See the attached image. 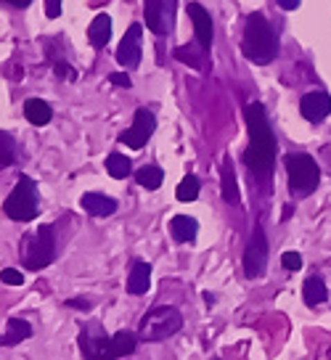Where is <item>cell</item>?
<instances>
[{
  "label": "cell",
  "mask_w": 331,
  "mask_h": 360,
  "mask_svg": "<svg viewBox=\"0 0 331 360\" xmlns=\"http://www.w3.org/2000/svg\"><path fill=\"white\" fill-rule=\"evenodd\" d=\"M249 127V146L244 151V162L257 175H268L276 165V135L268 122V111L262 104H249L244 109Z\"/></svg>",
  "instance_id": "1"
},
{
  "label": "cell",
  "mask_w": 331,
  "mask_h": 360,
  "mask_svg": "<svg viewBox=\"0 0 331 360\" xmlns=\"http://www.w3.org/2000/svg\"><path fill=\"white\" fill-rule=\"evenodd\" d=\"M141 345L138 331H117V334H106L98 323H88L80 329L77 347L82 360H120L133 355Z\"/></svg>",
  "instance_id": "2"
},
{
  "label": "cell",
  "mask_w": 331,
  "mask_h": 360,
  "mask_svg": "<svg viewBox=\"0 0 331 360\" xmlns=\"http://www.w3.org/2000/svg\"><path fill=\"white\" fill-rule=\"evenodd\" d=\"M278 51H281V43H278V35L271 27V21L260 11L247 16L244 37H241V53L257 66H265V64L278 59Z\"/></svg>",
  "instance_id": "3"
},
{
  "label": "cell",
  "mask_w": 331,
  "mask_h": 360,
  "mask_svg": "<svg viewBox=\"0 0 331 360\" xmlns=\"http://www.w3.org/2000/svg\"><path fill=\"white\" fill-rule=\"evenodd\" d=\"M56 228L53 225H40L30 233H24L19 241V260L27 270H43L48 268L56 255H59V246H56Z\"/></svg>",
  "instance_id": "4"
},
{
  "label": "cell",
  "mask_w": 331,
  "mask_h": 360,
  "mask_svg": "<svg viewBox=\"0 0 331 360\" xmlns=\"http://www.w3.org/2000/svg\"><path fill=\"white\" fill-rule=\"evenodd\" d=\"M183 329V315L178 307L172 305H154L151 310L143 313L138 321V336L146 345H156V342H167L172 339L178 331Z\"/></svg>",
  "instance_id": "5"
},
{
  "label": "cell",
  "mask_w": 331,
  "mask_h": 360,
  "mask_svg": "<svg viewBox=\"0 0 331 360\" xmlns=\"http://www.w3.org/2000/svg\"><path fill=\"white\" fill-rule=\"evenodd\" d=\"M6 217H11L16 223H32L40 217V204H37V180L30 175H19L16 178L14 191L3 201Z\"/></svg>",
  "instance_id": "6"
},
{
  "label": "cell",
  "mask_w": 331,
  "mask_h": 360,
  "mask_svg": "<svg viewBox=\"0 0 331 360\" xmlns=\"http://www.w3.org/2000/svg\"><path fill=\"white\" fill-rule=\"evenodd\" d=\"M286 162V175H289V188L292 194H310L321 183V170L310 154H289Z\"/></svg>",
  "instance_id": "7"
},
{
  "label": "cell",
  "mask_w": 331,
  "mask_h": 360,
  "mask_svg": "<svg viewBox=\"0 0 331 360\" xmlns=\"http://www.w3.org/2000/svg\"><path fill=\"white\" fill-rule=\"evenodd\" d=\"M268 252H271V244H268V236H265V228L257 223L255 231H252V239H249L247 249H244V276H247V278L265 276Z\"/></svg>",
  "instance_id": "8"
},
{
  "label": "cell",
  "mask_w": 331,
  "mask_h": 360,
  "mask_svg": "<svg viewBox=\"0 0 331 360\" xmlns=\"http://www.w3.org/2000/svg\"><path fill=\"white\" fill-rule=\"evenodd\" d=\"M175 8L178 0H143V16H146V27L156 37L170 35L175 24Z\"/></svg>",
  "instance_id": "9"
},
{
  "label": "cell",
  "mask_w": 331,
  "mask_h": 360,
  "mask_svg": "<svg viewBox=\"0 0 331 360\" xmlns=\"http://www.w3.org/2000/svg\"><path fill=\"white\" fill-rule=\"evenodd\" d=\"M154 130H156V117H154V111L146 109V106H141L136 111V117H133V125L120 133V141L127 146V149L141 151L146 143H149V138L154 135Z\"/></svg>",
  "instance_id": "10"
},
{
  "label": "cell",
  "mask_w": 331,
  "mask_h": 360,
  "mask_svg": "<svg viewBox=\"0 0 331 360\" xmlns=\"http://www.w3.org/2000/svg\"><path fill=\"white\" fill-rule=\"evenodd\" d=\"M141 59H143V24L133 21L125 32L122 43L117 45V61H120V66L133 72L141 66Z\"/></svg>",
  "instance_id": "11"
},
{
  "label": "cell",
  "mask_w": 331,
  "mask_h": 360,
  "mask_svg": "<svg viewBox=\"0 0 331 360\" xmlns=\"http://www.w3.org/2000/svg\"><path fill=\"white\" fill-rule=\"evenodd\" d=\"M188 19L194 21V35L196 43L204 53H210L212 40H215V24H212L210 11L202 6V3H188Z\"/></svg>",
  "instance_id": "12"
},
{
  "label": "cell",
  "mask_w": 331,
  "mask_h": 360,
  "mask_svg": "<svg viewBox=\"0 0 331 360\" xmlns=\"http://www.w3.org/2000/svg\"><path fill=\"white\" fill-rule=\"evenodd\" d=\"M300 111L307 122H316V125L318 122H323L331 111V96L329 93H323V90H310V93H305L300 101Z\"/></svg>",
  "instance_id": "13"
},
{
  "label": "cell",
  "mask_w": 331,
  "mask_h": 360,
  "mask_svg": "<svg viewBox=\"0 0 331 360\" xmlns=\"http://www.w3.org/2000/svg\"><path fill=\"white\" fill-rule=\"evenodd\" d=\"M80 207L88 212L91 217H111L114 212L120 210L117 199H111V196H106V194H98V191H85V194L80 196Z\"/></svg>",
  "instance_id": "14"
},
{
  "label": "cell",
  "mask_w": 331,
  "mask_h": 360,
  "mask_svg": "<svg viewBox=\"0 0 331 360\" xmlns=\"http://www.w3.org/2000/svg\"><path fill=\"white\" fill-rule=\"evenodd\" d=\"M125 289H127V294H133V297H143L151 289V265L146 260H133Z\"/></svg>",
  "instance_id": "15"
},
{
  "label": "cell",
  "mask_w": 331,
  "mask_h": 360,
  "mask_svg": "<svg viewBox=\"0 0 331 360\" xmlns=\"http://www.w3.org/2000/svg\"><path fill=\"white\" fill-rule=\"evenodd\" d=\"M35 329H32L30 321H24V318H8V323H6V331H3V336H0V347H16L21 345V342H27Z\"/></svg>",
  "instance_id": "16"
},
{
  "label": "cell",
  "mask_w": 331,
  "mask_h": 360,
  "mask_svg": "<svg viewBox=\"0 0 331 360\" xmlns=\"http://www.w3.org/2000/svg\"><path fill=\"white\" fill-rule=\"evenodd\" d=\"M170 236L178 244H194L196 236H199V223L188 215H175L170 220Z\"/></svg>",
  "instance_id": "17"
},
{
  "label": "cell",
  "mask_w": 331,
  "mask_h": 360,
  "mask_svg": "<svg viewBox=\"0 0 331 360\" xmlns=\"http://www.w3.org/2000/svg\"><path fill=\"white\" fill-rule=\"evenodd\" d=\"M220 194H223V201L231 204V207H236L241 201L239 183H236V170L231 165V159H226L223 167H220Z\"/></svg>",
  "instance_id": "18"
},
{
  "label": "cell",
  "mask_w": 331,
  "mask_h": 360,
  "mask_svg": "<svg viewBox=\"0 0 331 360\" xmlns=\"http://www.w3.org/2000/svg\"><path fill=\"white\" fill-rule=\"evenodd\" d=\"M24 117L35 127H46L48 122L53 120V109L43 98H27L24 101Z\"/></svg>",
  "instance_id": "19"
},
{
  "label": "cell",
  "mask_w": 331,
  "mask_h": 360,
  "mask_svg": "<svg viewBox=\"0 0 331 360\" xmlns=\"http://www.w3.org/2000/svg\"><path fill=\"white\" fill-rule=\"evenodd\" d=\"M88 40H91V45L98 48V51L109 45V40H111V16L98 14L93 19L91 27H88Z\"/></svg>",
  "instance_id": "20"
},
{
  "label": "cell",
  "mask_w": 331,
  "mask_h": 360,
  "mask_svg": "<svg viewBox=\"0 0 331 360\" xmlns=\"http://www.w3.org/2000/svg\"><path fill=\"white\" fill-rule=\"evenodd\" d=\"M302 297H305V302H307L310 307H316V305L329 300V289L323 284V278H321V276H310V278L305 281V286H302Z\"/></svg>",
  "instance_id": "21"
},
{
  "label": "cell",
  "mask_w": 331,
  "mask_h": 360,
  "mask_svg": "<svg viewBox=\"0 0 331 360\" xmlns=\"http://www.w3.org/2000/svg\"><path fill=\"white\" fill-rule=\"evenodd\" d=\"M136 180L141 188H146V191H156V188H162V180H165V172H162V167L156 165H146L141 167L136 172Z\"/></svg>",
  "instance_id": "22"
},
{
  "label": "cell",
  "mask_w": 331,
  "mask_h": 360,
  "mask_svg": "<svg viewBox=\"0 0 331 360\" xmlns=\"http://www.w3.org/2000/svg\"><path fill=\"white\" fill-rule=\"evenodd\" d=\"M106 172L117 180L127 178V175L133 172V162H130L125 154H120V151H111V154L106 156Z\"/></svg>",
  "instance_id": "23"
},
{
  "label": "cell",
  "mask_w": 331,
  "mask_h": 360,
  "mask_svg": "<svg viewBox=\"0 0 331 360\" xmlns=\"http://www.w3.org/2000/svg\"><path fill=\"white\" fill-rule=\"evenodd\" d=\"M199 191H202V180L196 178V175H186V178L178 183V188H175V199L183 201V204H188V201H196V199H199Z\"/></svg>",
  "instance_id": "24"
},
{
  "label": "cell",
  "mask_w": 331,
  "mask_h": 360,
  "mask_svg": "<svg viewBox=\"0 0 331 360\" xmlns=\"http://www.w3.org/2000/svg\"><path fill=\"white\" fill-rule=\"evenodd\" d=\"M16 162V141L8 133L0 130V170L11 167Z\"/></svg>",
  "instance_id": "25"
},
{
  "label": "cell",
  "mask_w": 331,
  "mask_h": 360,
  "mask_svg": "<svg viewBox=\"0 0 331 360\" xmlns=\"http://www.w3.org/2000/svg\"><path fill=\"white\" fill-rule=\"evenodd\" d=\"M172 53H175V59L183 61V64H188V66H194V69H202V61L196 59L194 51H191L188 45H178V48H175Z\"/></svg>",
  "instance_id": "26"
},
{
  "label": "cell",
  "mask_w": 331,
  "mask_h": 360,
  "mask_svg": "<svg viewBox=\"0 0 331 360\" xmlns=\"http://www.w3.org/2000/svg\"><path fill=\"white\" fill-rule=\"evenodd\" d=\"M0 281L8 286H21L24 284V273L16 268H3L0 270Z\"/></svg>",
  "instance_id": "27"
},
{
  "label": "cell",
  "mask_w": 331,
  "mask_h": 360,
  "mask_svg": "<svg viewBox=\"0 0 331 360\" xmlns=\"http://www.w3.org/2000/svg\"><path fill=\"white\" fill-rule=\"evenodd\" d=\"M53 72H56V77H64V80H77V69L75 66H69L66 61H56L53 64Z\"/></svg>",
  "instance_id": "28"
},
{
  "label": "cell",
  "mask_w": 331,
  "mask_h": 360,
  "mask_svg": "<svg viewBox=\"0 0 331 360\" xmlns=\"http://www.w3.org/2000/svg\"><path fill=\"white\" fill-rule=\"evenodd\" d=\"M281 265H284L286 270H300L302 255L300 252H284V255H281Z\"/></svg>",
  "instance_id": "29"
},
{
  "label": "cell",
  "mask_w": 331,
  "mask_h": 360,
  "mask_svg": "<svg viewBox=\"0 0 331 360\" xmlns=\"http://www.w3.org/2000/svg\"><path fill=\"white\" fill-rule=\"evenodd\" d=\"M64 305H66V307H72V310H82V313H85V310H91L93 302L88 300V297H75V300H66Z\"/></svg>",
  "instance_id": "30"
},
{
  "label": "cell",
  "mask_w": 331,
  "mask_h": 360,
  "mask_svg": "<svg viewBox=\"0 0 331 360\" xmlns=\"http://www.w3.org/2000/svg\"><path fill=\"white\" fill-rule=\"evenodd\" d=\"M61 6H64V0H46V16L48 19H59Z\"/></svg>",
  "instance_id": "31"
},
{
  "label": "cell",
  "mask_w": 331,
  "mask_h": 360,
  "mask_svg": "<svg viewBox=\"0 0 331 360\" xmlns=\"http://www.w3.org/2000/svg\"><path fill=\"white\" fill-rule=\"evenodd\" d=\"M109 82H111V85H117V88H130V85H133V80H130L127 75H122V72L109 75Z\"/></svg>",
  "instance_id": "32"
},
{
  "label": "cell",
  "mask_w": 331,
  "mask_h": 360,
  "mask_svg": "<svg viewBox=\"0 0 331 360\" xmlns=\"http://www.w3.org/2000/svg\"><path fill=\"white\" fill-rule=\"evenodd\" d=\"M276 3H278V6L284 8V11H297V8H300L302 0H276Z\"/></svg>",
  "instance_id": "33"
},
{
  "label": "cell",
  "mask_w": 331,
  "mask_h": 360,
  "mask_svg": "<svg viewBox=\"0 0 331 360\" xmlns=\"http://www.w3.org/2000/svg\"><path fill=\"white\" fill-rule=\"evenodd\" d=\"M3 3H8V6H14V8H30L32 0H3Z\"/></svg>",
  "instance_id": "34"
},
{
  "label": "cell",
  "mask_w": 331,
  "mask_h": 360,
  "mask_svg": "<svg viewBox=\"0 0 331 360\" xmlns=\"http://www.w3.org/2000/svg\"><path fill=\"white\" fill-rule=\"evenodd\" d=\"M212 360H220V358H212Z\"/></svg>",
  "instance_id": "35"
}]
</instances>
